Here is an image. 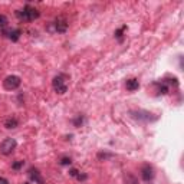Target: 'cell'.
Instances as JSON below:
<instances>
[{
    "instance_id": "obj_1",
    "label": "cell",
    "mask_w": 184,
    "mask_h": 184,
    "mask_svg": "<svg viewBox=\"0 0 184 184\" xmlns=\"http://www.w3.org/2000/svg\"><path fill=\"white\" fill-rule=\"evenodd\" d=\"M17 16H19L20 19L23 20H35V19H38L39 16H40V13H39L38 10L35 7H30V6H26V7L23 9L22 12H17Z\"/></svg>"
},
{
    "instance_id": "obj_2",
    "label": "cell",
    "mask_w": 184,
    "mask_h": 184,
    "mask_svg": "<svg viewBox=\"0 0 184 184\" xmlns=\"http://www.w3.org/2000/svg\"><path fill=\"white\" fill-rule=\"evenodd\" d=\"M20 83H22V81H20V78L17 75H9L4 78L3 87H4V89H7V91H15L20 87Z\"/></svg>"
},
{
    "instance_id": "obj_3",
    "label": "cell",
    "mask_w": 184,
    "mask_h": 184,
    "mask_svg": "<svg viewBox=\"0 0 184 184\" xmlns=\"http://www.w3.org/2000/svg\"><path fill=\"white\" fill-rule=\"evenodd\" d=\"M131 116L135 118L138 121H144V122H150V121H155L157 116L154 114L148 112V111H143V109H138V111H131Z\"/></svg>"
},
{
    "instance_id": "obj_4",
    "label": "cell",
    "mask_w": 184,
    "mask_h": 184,
    "mask_svg": "<svg viewBox=\"0 0 184 184\" xmlns=\"http://www.w3.org/2000/svg\"><path fill=\"white\" fill-rule=\"evenodd\" d=\"M16 145H17V143H16L15 138H6L3 143L0 144V151H2V154L9 155L15 151Z\"/></svg>"
},
{
    "instance_id": "obj_5",
    "label": "cell",
    "mask_w": 184,
    "mask_h": 184,
    "mask_svg": "<svg viewBox=\"0 0 184 184\" xmlns=\"http://www.w3.org/2000/svg\"><path fill=\"white\" fill-rule=\"evenodd\" d=\"M52 85L53 88H55V91H56L58 94L60 95H64L66 91H68V87L65 85V81H64V76L59 75V76H55L52 81Z\"/></svg>"
},
{
    "instance_id": "obj_6",
    "label": "cell",
    "mask_w": 184,
    "mask_h": 184,
    "mask_svg": "<svg viewBox=\"0 0 184 184\" xmlns=\"http://www.w3.org/2000/svg\"><path fill=\"white\" fill-rule=\"evenodd\" d=\"M141 177H143V180L145 181V183L150 184L151 181L154 180V177H155L154 168H153V167H151L150 164L143 165V168H141Z\"/></svg>"
},
{
    "instance_id": "obj_7",
    "label": "cell",
    "mask_w": 184,
    "mask_h": 184,
    "mask_svg": "<svg viewBox=\"0 0 184 184\" xmlns=\"http://www.w3.org/2000/svg\"><path fill=\"white\" fill-rule=\"evenodd\" d=\"M29 177L32 178V180H35L36 183H39V184H43V178H42V176H40V171H39L38 168H29Z\"/></svg>"
},
{
    "instance_id": "obj_8",
    "label": "cell",
    "mask_w": 184,
    "mask_h": 184,
    "mask_svg": "<svg viewBox=\"0 0 184 184\" xmlns=\"http://www.w3.org/2000/svg\"><path fill=\"white\" fill-rule=\"evenodd\" d=\"M125 87H127L128 91H131V92H134V91H137L139 88V82H138V79H128L127 83H125Z\"/></svg>"
},
{
    "instance_id": "obj_9",
    "label": "cell",
    "mask_w": 184,
    "mask_h": 184,
    "mask_svg": "<svg viewBox=\"0 0 184 184\" xmlns=\"http://www.w3.org/2000/svg\"><path fill=\"white\" fill-rule=\"evenodd\" d=\"M55 25H56V32H59V33H64L68 29V23L65 22L64 19H58Z\"/></svg>"
},
{
    "instance_id": "obj_10",
    "label": "cell",
    "mask_w": 184,
    "mask_h": 184,
    "mask_svg": "<svg viewBox=\"0 0 184 184\" xmlns=\"http://www.w3.org/2000/svg\"><path fill=\"white\" fill-rule=\"evenodd\" d=\"M124 184H138V178L131 173L124 174Z\"/></svg>"
},
{
    "instance_id": "obj_11",
    "label": "cell",
    "mask_w": 184,
    "mask_h": 184,
    "mask_svg": "<svg viewBox=\"0 0 184 184\" xmlns=\"http://www.w3.org/2000/svg\"><path fill=\"white\" fill-rule=\"evenodd\" d=\"M19 125V122H17V120L16 118H9V120H6V122H4V127L9 128V130H12V128H16Z\"/></svg>"
},
{
    "instance_id": "obj_12",
    "label": "cell",
    "mask_w": 184,
    "mask_h": 184,
    "mask_svg": "<svg viewBox=\"0 0 184 184\" xmlns=\"http://www.w3.org/2000/svg\"><path fill=\"white\" fill-rule=\"evenodd\" d=\"M20 33H22V30H20V29H15V30H10L7 35H9V38H10L12 40L16 42L17 39L20 38Z\"/></svg>"
},
{
    "instance_id": "obj_13",
    "label": "cell",
    "mask_w": 184,
    "mask_h": 184,
    "mask_svg": "<svg viewBox=\"0 0 184 184\" xmlns=\"http://www.w3.org/2000/svg\"><path fill=\"white\" fill-rule=\"evenodd\" d=\"M112 155L114 154H111V153H99V154H98V158H99V160H106V158H111Z\"/></svg>"
},
{
    "instance_id": "obj_14",
    "label": "cell",
    "mask_w": 184,
    "mask_h": 184,
    "mask_svg": "<svg viewBox=\"0 0 184 184\" xmlns=\"http://www.w3.org/2000/svg\"><path fill=\"white\" fill-rule=\"evenodd\" d=\"M7 26V17L4 15H0V27H6Z\"/></svg>"
},
{
    "instance_id": "obj_15",
    "label": "cell",
    "mask_w": 184,
    "mask_h": 184,
    "mask_svg": "<svg viewBox=\"0 0 184 184\" xmlns=\"http://www.w3.org/2000/svg\"><path fill=\"white\" fill-rule=\"evenodd\" d=\"M71 163H72V160L68 157H64L62 160H60V164L62 165H71Z\"/></svg>"
},
{
    "instance_id": "obj_16",
    "label": "cell",
    "mask_w": 184,
    "mask_h": 184,
    "mask_svg": "<svg viewBox=\"0 0 184 184\" xmlns=\"http://www.w3.org/2000/svg\"><path fill=\"white\" fill-rule=\"evenodd\" d=\"M167 91H168V88L165 87V85H160V89H158V92H160V94H167Z\"/></svg>"
},
{
    "instance_id": "obj_17",
    "label": "cell",
    "mask_w": 184,
    "mask_h": 184,
    "mask_svg": "<svg viewBox=\"0 0 184 184\" xmlns=\"http://www.w3.org/2000/svg\"><path fill=\"white\" fill-rule=\"evenodd\" d=\"M82 116H78V118H76V120L75 121H73V124H75V127H79V125H81V124H82Z\"/></svg>"
},
{
    "instance_id": "obj_18",
    "label": "cell",
    "mask_w": 184,
    "mask_h": 184,
    "mask_svg": "<svg viewBox=\"0 0 184 184\" xmlns=\"http://www.w3.org/2000/svg\"><path fill=\"white\" fill-rule=\"evenodd\" d=\"M22 165H23V161H17V163H15V164L12 165V167H13L15 170H19L20 167H22Z\"/></svg>"
},
{
    "instance_id": "obj_19",
    "label": "cell",
    "mask_w": 184,
    "mask_h": 184,
    "mask_svg": "<svg viewBox=\"0 0 184 184\" xmlns=\"http://www.w3.org/2000/svg\"><path fill=\"white\" fill-rule=\"evenodd\" d=\"M69 174H71L72 177H78V170H75V168H72L71 171H69Z\"/></svg>"
},
{
    "instance_id": "obj_20",
    "label": "cell",
    "mask_w": 184,
    "mask_h": 184,
    "mask_svg": "<svg viewBox=\"0 0 184 184\" xmlns=\"http://www.w3.org/2000/svg\"><path fill=\"white\" fill-rule=\"evenodd\" d=\"M124 29H125V27H122V29H120L118 32H116V33H115L116 38H121V36H122V30H124Z\"/></svg>"
},
{
    "instance_id": "obj_21",
    "label": "cell",
    "mask_w": 184,
    "mask_h": 184,
    "mask_svg": "<svg viewBox=\"0 0 184 184\" xmlns=\"http://www.w3.org/2000/svg\"><path fill=\"white\" fill-rule=\"evenodd\" d=\"M0 184H9V181L4 177H0Z\"/></svg>"
},
{
    "instance_id": "obj_22",
    "label": "cell",
    "mask_w": 184,
    "mask_h": 184,
    "mask_svg": "<svg viewBox=\"0 0 184 184\" xmlns=\"http://www.w3.org/2000/svg\"><path fill=\"white\" fill-rule=\"evenodd\" d=\"M25 184H29V183H25Z\"/></svg>"
}]
</instances>
